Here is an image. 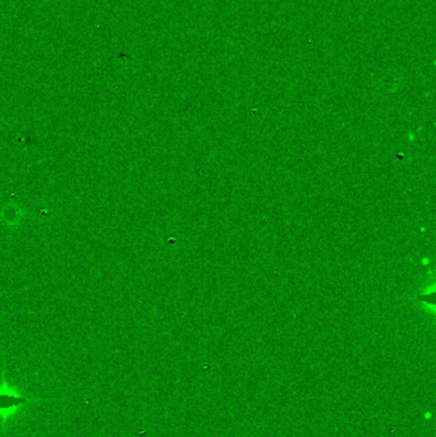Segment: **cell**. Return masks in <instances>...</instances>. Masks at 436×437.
Returning <instances> with one entry per match:
<instances>
[{
  "label": "cell",
  "instance_id": "obj_1",
  "mask_svg": "<svg viewBox=\"0 0 436 437\" xmlns=\"http://www.w3.org/2000/svg\"><path fill=\"white\" fill-rule=\"evenodd\" d=\"M38 399L31 398L29 395L21 393V390L8 382L7 378L3 375L0 378V427L6 432L8 423L21 409L35 404Z\"/></svg>",
  "mask_w": 436,
  "mask_h": 437
}]
</instances>
